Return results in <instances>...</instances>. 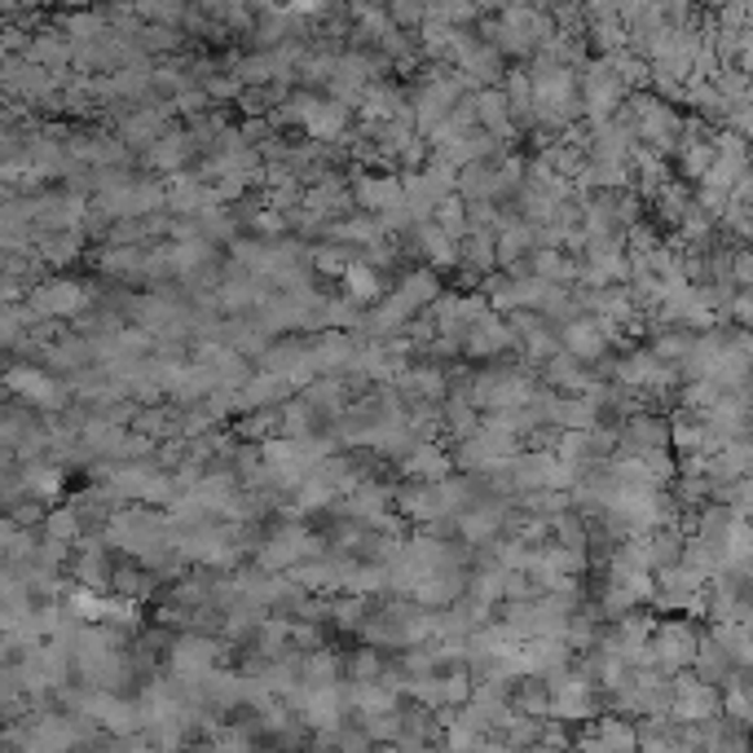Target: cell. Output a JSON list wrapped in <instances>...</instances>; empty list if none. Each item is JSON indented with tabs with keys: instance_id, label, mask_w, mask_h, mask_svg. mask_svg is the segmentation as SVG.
<instances>
[{
	"instance_id": "1",
	"label": "cell",
	"mask_w": 753,
	"mask_h": 753,
	"mask_svg": "<svg viewBox=\"0 0 753 753\" xmlns=\"http://www.w3.org/2000/svg\"><path fill=\"white\" fill-rule=\"evenodd\" d=\"M551 683V719L555 723H591L595 719V679L586 670H555Z\"/></svg>"
},
{
	"instance_id": "2",
	"label": "cell",
	"mask_w": 753,
	"mask_h": 753,
	"mask_svg": "<svg viewBox=\"0 0 753 753\" xmlns=\"http://www.w3.org/2000/svg\"><path fill=\"white\" fill-rule=\"evenodd\" d=\"M26 305L35 318H62L66 322V318H79L93 309V291L75 278H40L26 291Z\"/></svg>"
},
{
	"instance_id": "3",
	"label": "cell",
	"mask_w": 753,
	"mask_h": 753,
	"mask_svg": "<svg viewBox=\"0 0 753 753\" xmlns=\"http://www.w3.org/2000/svg\"><path fill=\"white\" fill-rule=\"evenodd\" d=\"M291 106H296V124H300L314 141H340V137H349V115H353V106H344L340 97L300 93V97H291Z\"/></svg>"
},
{
	"instance_id": "4",
	"label": "cell",
	"mask_w": 753,
	"mask_h": 753,
	"mask_svg": "<svg viewBox=\"0 0 753 753\" xmlns=\"http://www.w3.org/2000/svg\"><path fill=\"white\" fill-rule=\"evenodd\" d=\"M221 661H225V644L212 639L208 630H194V626L185 635H177L172 639V653H168V666H172L177 679H203Z\"/></svg>"
},
{
	"instance_id": "5",
	"label": "cell",
	"mask_w": 753,
	"mask_h": 753,
	"mask_svg": "<svg viewBox=\"0 0 753 753\" xmlns=\"http://www.w3.org/2000/svg\"><path fill=\"white\" fill-rule=\"evenodd\" d=\"M622 97H626V79L613 71V62H591V66L582 71V110H586L595 124L613 119L617 106H622Z\"/></svg>"
},
{
	"instance_id": "6",
	"label": "cell",
	"mask_w": 753,
	"mask_h": 753,
	"mask_svg": "<svg viewBox=\"0 0 753 753\" xmlns=\"http://www.w3.org/2000/svg\"><path fill=\"white\" fill-rule=\"evenodd\" d=\"M9 392H13V401H26L31 410H49V414H57V410H66V392H71V383L44 375L40 367H22V362H13V367H9Z\"/></svg>"
},
{
	"instance_id": "7",
	"label": "cell",
	"mask_w": 753,
	"mask_h": 753,
	"mask_svg": "<svg viewBox=\"0 0 753 753\" xmlns=\"http://www.w3.org/2000/svg\"><path fill=\"white\" fill-rule=\"evenodd\" d=\"M560 340H564V349H569L573 358L600 362V358L608 353V344L617 340V322H608V318H600V314H577V318H569V322L560 327Z\"/></svg>"
},
{
	"instance_id": "8",
	"label": "cell",
	"mask_w": 753,
	"mask_h": 753,
	"mask_svg": "<svg viewBox=\"0 0 753 753\" xmlns=\"http://www.w3.org/2000/svg\"><path fill=\"white\" fill-rule=\"evenodd\" d=\"M697 653H701V639H697V630L688 622H666V626L653 630V666H661L666 675L692 666Z\"/></svg>"
},
{
	"instance_id": "9",
	"label": "cell",
	"mask_w": 753,
	"mask_h": 753,
	"mask_svg": "<svg viewBox=\"0 0 753 753\" xmlns=\"http://www.w3.org/2000/svg\"><path fill=\"white\" fill-rule=\"evenodd\" d=\"M309 349H314V367H318V375H353V371H358V353H362V344H358L349 331H340V327L318 331V340H309Z\"/></svg>"
},
{
	"instance_id": "10",
	"label": "cell",
	"mask_w": 753,
	"mask_h": 753,
	"mask_svg": "<svg viewBox=\"0 0 753 753\" xmlns=\"http://www.w3.org/2000/svg\"><path fill=\"white\" fill-rule=\"evenodd\" d=\"M392 502L401 507L405 520H418V524H436L445 516V502H441V485L436 480L405 476V485L392 489Z\"/></svg>"
},
{
	"instance_id": "11",
	"label": "cell",
	"mask_w": 753,
	"mask_h": 753,
	"mask_svg": "<svg viewBox=\"0 0 753 753\" xmlns=\"http://www.w3.org/2000/svg\"><path fill=\"white\" fill-rule=\"evenodd\" d=\"M507 349H516V331H511L507 318H498V309H489V314L467 331V340H463V353L476 358V362H489V358H498V353H507Z\"/></svg>"
},
{
	"instance_id": "12",
	"label": "cell",
	"mask_w": 753,
	"mask_h": 753,
	"mask_svg": "<svg viewBox=\"0 0 753 753\" xmlns=\"http://www.w3.org/2000/svg\"><path fill=\"white\" fill-rule=\"evenodd\" d=\"M467 595V573H463V564L454 560V564H441V569H432L418 586H414V604H423V608H449L454 600H463Z\"/></svg>"
},
{
	"instance_id": "13",
	"label": "cell",
	"mask_w": 753,
	"mask_h": 753,
	"mask_svg": "<svg viewBox=\"0 0 753 753\" xmlns=\"http://www.w3.org/2000/svg\"><path fill=\"white\" fill-rule=\"evenodd\" d=\"M190 155H199V146H194V137H190V128L185 132H163L150 150H141V159H146V168L150 172H159V177H177V172H185L190 168Z\"/></svg>"
},
{
	"instance_id": "14",
	"label": "cell",
	"mask_w": 753,
	"mask_h": 753,
	"mask_svg": "<svg viewBox=\"0 0 753 753\" xmlns=\"http://www.w3.org/2000/svg\"><path fill=\"white\" fill-rule=\"evenodd\" d=\"M436 296H441V278H436L432 269H414V274H405V278L392 287V305H396L405 318H414V314L432 309V305H436Z\"/></svg>"
},
{
	"instance_id": "15",
	"label": "cell",
	"mask_w": 753,
	"mask_h": 753,
	"mask_svg": "<svg viewBox=\"0 0 753 753\" xmlns=\"http://www.w3.org/2000/svg\"><path fill=\"white\" fill-rule=\"evenodd\" d=\"M719 710V697L706 679H679L675 683V719L679 723H710Z\"/></svg>"
},
{
	"instance_id": "16",
	"label": "cell",
	"mask_w": 753,
	"mask_h": 753,
	"mask_svg": "<svg viewBox=\"0 0 753 753\" xmlns=\"http://www.w3.org/2000/svg\"><path fill=\"white\" fill-rule=\"evenodd\" d=\"M353 199H358V208L362 212H375V216H383V212H392V208H401L405 203V181L401 177H358L353 181Z\"/></svg>"
},
{
	"instance_id": "17",
	"label": "cell",
	"mask_w": 753,
	"mask_h": 753,
	"mask_svg": "<svg viewBox=\"0 0 753 753\" xmlns=\"http://www.w3.org/2000/svg\"><path fill=\"white\" fill-rule=\"evenodd\" d=\"M476 124L485 128V132H494L498 141H511L516 137V115H511V102H507V93L502 88H480L476 93Z\"/></svg>"
},
{
	"instance_id": "18",
	"label": "cell",
	"mask_w": 753,
	"mask_h": 753,
	"mask_svg": "<svg viewBox=\"0 0 753 753\" xmlns=\"http://www.w3.org/2000/svg\"><path fill=\"white\" fill-rule=\"evenodd\" d=\"M163 115H168V106H155V110H132V115H124V119H119V141H124L128 150H150V146H155L163 132H168Z\"/></svg>"
},
{
	"instance_id": "19",
	"label": "cell",
	"mask_w": 753,
	"mask_h": 753,
	"mask_svg": "<svg viewBox=\"0 0 753 753\" xmlns=\"http://www.w3.org/2000/svg\"><path fill=\"white\" fill-rule=\"evenodd\" d=\"M75 586H88V591H110L115 586V564L106 555V538L102 542H84L79 560H75Z\"/></svg>"
},
{
	"instance_id": "20",
	"label": "cell",
	"mask_w": 753,
	"mask_h": 753,
	"mask_svg": "<svg viewBox=\"0 0 753 753\" xmlns=\"http://www.w3.org/2000/svg\"><path fill=\"white\" fill-rule=\"evenodd\" d=\"M392 388L401 392V401H445V375L441 367L423 362V367H405L392 379Z\"/></svg>"
},
{
	"instance_id": "21",
	"label": "cell",
	"mask_w": 753,
	"mask_h": 753,
	"mask_svg": "<svg viewBox=\"0 0 753 753\" xmlns=\"http://www.w3.org/2000/svg\"><path fill=\"white\" fill-rule=\"evenodd\" d=\"M401 471H405V476H418V480H445V476H454V458H449L436 441H418V445L401 458Z\"/></svg>"
},
{
	"instance_id": "22",
	"label": "cell",
	"mask_w": 753,
	"mask_h": 753,
	"mask_svg": "<svg viewBox=\"0 0 753 753\" xmlns=\"http://www.w3.org/2000/svg\"><path fill=\"white\" fill-rule=\"evenodd\" d=\"M458 71L471 79V84H498L502 79V49L494 40H476L463 57H458Z\"/></svg>"
},
{
	"instance_id": "23",
	"label": "cell",
	"mask_w": 753,
	"mask_h": 753,
	"mask_svg": "<svg viewBox=\"0 0 753 753\" xmlns=\"http://www.w3.org/2000/svg\"><path fill=\"white\" fill-rule=\"evenodd\" d=\"M340 287H344V296H349V300H358L362 309H371V305H379V300H383V283H379L375 265H367L362 256H358V261L344 269Z\"/></svg>"
},
{
	"instance_id": "24",
	"label": "cell",
	"mask_w": 753,
	"mask_h": 753,
	"mask_svg": "<svg viewBox=\"0 0 753 753\" xmlns=\"http://www.w3.org/2000/svg\"><path fill=\"white\" fill-rule=\"evenodd\" d=\"M502 93H507V102H511V115H516V124H533V115H538V88H533V71H511Z\"/></svg>"
},
{
	"instance_id": "25",
	"label": "cell",
	"mask_w": 753,
	"mask_h": 753,
	"mask_svg": "<svg viewBox=\"0 0 753 753\" xmlns=\"http://www.w3.org/2000/svg\"><path fill=\"white\" fill-rule=\"evenodd\" d=\"M340 670L344 661L327 648H314V653H300V683L309 688H327V683H340Z\"/></svg>"
},
{
	"instance_id": "26",
	"label": "cell",
	"mask_w": 753,
	"mask_h": 753,
	"mask_svg": "<svg viewBox=\"0 0 753 753\" xmlns=\"http://www.w3.org/2000/svg\"><path fill=\"white\" fill-rule=\"evenodd\" d=\"M358 261V247H349V243H340V238H327V243H318L314 252H309V265L318 269V274H327V278H344V269Z\"/></svg>"
},
{
	"instance_id": "27",
	"label": "cell",
	"mask_w": 753,
	"mask_h": 753,
	"mask_svg": "<svg viewBox=\"0 0 753 753\" xmlns=\"http://www.w3.org/2000/svg\"><path fill=\"white\" fill-rule=\"evenodd\" d=\"M533 274L547 283H573L577 278V261L564 247H538L533 252Z\"/></svg>"
},
{
	"instance_id": "28",
	"label": "cell",
	"mask_w": 753,
	"mask_h": 753,
	"mask_svg": "<svg viewBox=\"0 0 753 753\" xmlns=\"http://www.w3.org/2000/svg\"><path fill=\"white\" fill-rule=\"evenodd\" d=\"M57 26L75 40V44H84V40H97V35H106L110 31V22H106V13H93V9H75V13H66V18H57Z\"/></svg>"
},
{
	"instance_id": "29",
	"label": "cell",
	"mask_w": 753,
	"mask_h": 753,
	"mask_svg": "<svg viewBox=\"0 0 753 753\" xmlns=\"http://www.w3.org/2000/svg\"><path fill=\"white\" fill-rule=\"evenodd\" d=\"M88 524H84V516L75 511V502H66V507H53L49 516H44V538H62V542H79V533H84Z\"/></svg>"
},
{
	"instance_id": "30",
	"label": "cell",
	"mask_w": 753,
	"mask_h": 753,
	"mask_svg": "<svg viewBox=\"0 0 753 753\" xmlns=\"http://www.w3.org/2000/svg\"><path fill=\"white\" fill-rule=\"evenodd\" d=\"M344 670H349V679L371 683V679H383V675H388V657L379 653V644H371V648H358V653L344 661Z\"/></svg>"
},
{
	"instance_id": "31",
	"label": "cell",
	"mask_w": 753,
	"mask_h": 753,
	"mask_svg": "<svg viewBox=\"0 0 753 753\" xmlns=\"http://www.w3.org/2000/svg\"><path fill=\"white\" fill-rule=\"evenodd\" d=\"M110 591L124 595V600H132V604H141V600L155 595V577L146 569H115V586Z\"/></svg>"
},
{
	"instance_id": "32",
	"label": "cell",
	"mask_w": 753,
	"mask_h": 753,
	"mask_svg": "<svg viewBox=\"0 0 753 753\" xmlns=\"http://www.w3.org/2000/svg\"><path fill=\"white\" fill-rule=\"evenodd\" d=\"M635 741H639V732L626 728V723H617V719H608L591 736H582V745H600V750H622V745H635Z\"/></svg>"
},
{
	"instance_id": "33",
	"label": "cell",
	"mask_w": 753,
	"mask_h": 753,
	"mask_svg": "<svg viewBox=\"0 0 753 753\" xmlns=\"http://www.w3.org/2000/svg\"><path fill=\"white\" fill-rule=\"evenodd\" d=\"M336 53H305L300 57V66H296V75L305 79V84H331V75H336Z\"/></svg>"
},
{
	"instance_id": "34",
	"label": "cell",
	"mask_w": 753,
	"mask_h": 753,
	"mask_svg": "<svg viewBox=\"0 0 753 753\" xmlns=\"http://www.w3.org/2000/svg\"><path fill=\"white\" fill-rule=\"evenodd\" d=\"M719 163V155H714V146H706V141H688V150H683V172L688 177H710V168Z\"/></svg>"
},
{
	"instance_id": "35",
	"label": "cell",
	"mask_w": 753,
	"mask_h": 753,
	"mask_svg": "<svg viewBox=\"0 0 753 753\" xmlns=\"http://www.w3.org/2000/svg\"><path fill=\"white\" fill-rule=\"evenodd\" d=\"M388 13L396 18V26H423L427 0H388Z\"/></svg>"
},
{
	"instance_id": "36",
	"label": "cell",
	"mask_w": 753,
	"mask_h": 753,
	"mask_svg": "<svg viewBox=\"0 0 753 753\" xmlns=\"http://www.w3.org/2000/svg\"><path fill=\"white\" fill-rule=\"evenodd\" d=\"M141 44H146L150 53H168V49H177V26H168V22L141 26Z\"/></svg>"
},
{
	"instance_id": "37",
	"label": "cell",
	"mask_w": 753,
	"mask_h": 753,
	"mask_svg": "<svg viewBox=\"0 0 753 753\" xmlns=\"http://www.w3.org/2000/svg\"><path fill=\"white\" fill-rule=\"evenodd\" d=\"M291 648H300V653H314V648H322V630H318V622L300 617V626H291Z\"/></svg>"
},
{
	"instance_id": "38",
	"label": "cell",
	"mask_w": 753,
	"mask_h": 753,
	"mask_svg": "<svg viewBox=\"0 0 753 753\" xmlns=\"http://www.w3.org/2000/svg\"><path fill=\"white\" fill-rule=\"evenodd\" d=\"M480 9H507V4H529V0H476Z\"/></svg>"
}]
</instances>
